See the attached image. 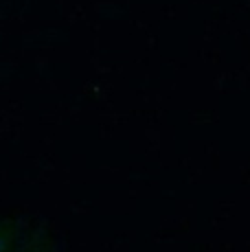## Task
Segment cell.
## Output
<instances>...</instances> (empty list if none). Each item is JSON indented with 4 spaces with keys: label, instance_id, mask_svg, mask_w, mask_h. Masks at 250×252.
I'll return each instance as SVG.
<instances>
[{
    "label": "cell",
    "instance_id": "obj_1",
    "mask_svg": "<svg viewBox=\"0 0 250 252\" xmlns=\"http://www.w3.org/2000/svg\"><path fill=\"white\" fill-rule=\"evenodd\" d=\"M16 232H18L16 224H11V221H0V252L9 250V244L13 241Z\"/></svg>",
    "mask_w": 250,
    "mask_h": 252
},
{
    "label": "cell",
    "instance_id": "obj_2",
    "mask_svg": "<svg viewBox=\"0 0 250 252\" xmlns=\"http://www.w3.org/2000/svg\"><path fill=\"white\" fill-rule=\"evenodd\" d=\"M20 252H51V248L44 239H31V241H27V246Z\"/></svg>",
    "mask_w": 250,
    "mask_h": 252
}]
</instances>
